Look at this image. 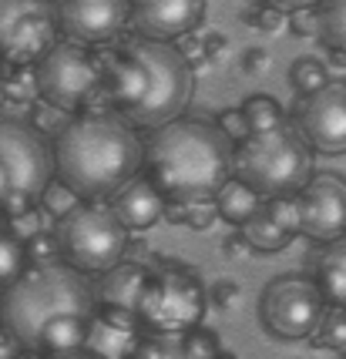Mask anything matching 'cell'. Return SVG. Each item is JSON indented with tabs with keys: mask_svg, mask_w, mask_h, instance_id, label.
Returning <instances> with one entry per match:
<instances>
[{
	"mask_svg": "<svg viewBox=\"0 0 346 359\" xmlns=\"http://www.w3.org/2000/svg\"><path fill=\"white\" fill-rule=\"evenodd\" d=\"M111 212L121 219L128 232H145L165 219V195L155 188V182L145 172H138L131 182L118 188L108 198Z\"/></svg>",
	"mask_w": 346,
	"mask_h": 359,
	"instance_id": "17",
	"label": "cell"
},
{
	"mask_svg": "<svg viewBox=\"0 0 346 359\" xmlns=\"http://www.w3.org/2000/svg\"><path fill=\"white\" fill-rule=\"evenodd\" d=\"M54 14L64 41L95 47L114 41L128 27L131 0H58Z\"/></svg>",
	"mask_w": 346,
	"mask_h": 359,
	"instance_id": "13",
	"label": "cell"
},
{
	"mask_svg": "<svg viewBox=\"0 0 346 359\" xmlns=\"http://www.w3.org/2000/svg\"><path fill=\"white\" fill-rule=\"evenodd\" d=\"M11 359H44V356H41V353H31V349H17Z\"/></svg>",
	"mask_w": 346,
	"mask_h": 359,
	"instance_id": "41",
	"label": "cell"
},
{
	"mask_svg": "<svg viewBox=\"0 0 346 359\" xmlns=\"http://www.w3.org/2000/svg\"><path fill=\"white\" fill-rule=\"evenodd\" d=\"M24 269H27L24 242L14 232H0V289H7Z\"/></svg>",
	"mask_w": 346,
	"mask_h": 359,
	"instance_id": "28",
	"label": "cell"
},
{
	"mask_svg": "<svg viewBox=\"0 0 346 359\" xmlns=\"http://www.w3.org/2000/svg\"><path fill=\"white\" fill-rule=\"evenodd\" d=\"M54 238L61 262L81 276H105L128 252V229L108 202H78L54 222Z\"/></svg>",
	"mask_w": 346,
	"mask_h": 359,
	"instance_id": "6",
	"label": "cell"
},
{
	"mask_svg": "<svg viewBox=\"0 0 346 359\" xmlns=\"http://www.w3.org/2000/svg\"><path fill=\"white\" fill-rule=\"evenodd\" d=\"M145 144L118 111H84L58 131L51 148L54 178L81 202H108L118 188L142 172Z\"/></svg>",
	"mask_w": 346,
	"mask_h": 359,
	"instance_id": "2",
	"label": "cell"
},
{
	"mask_svg": "<svg viewBox=\"0 0 346 359\" xmlns=\"http://www.w3.org/2000/svg\"><path fill=\"white\" fill-rule=\"evenodd\" d=\"M299 235L313 242H336L346 235V178L340 175H310V182L296 191Z\"/></svg>",
	"mask_w": 346,
	"mask_h": 359,
	"instance_id": "12",
	"label": "cell"
},
{
	"mask_svg": "<svg viewBox=\"0 0 346 359\" xmlns=\"http://www.w3.org/2000/svg\"><path fill=\"white\" fill-rule=\"evenodd\" d=\"M208 299H212L219 309H236L239 299H242V289H239V282L222 279V282H215V285L208 289Z\"/></svg>",
	"mask_w": 346,
	"mask_h": 359,
	"instance_id": "34",
	"label": "cell"
},
{
	"mask_svg": "<svg viewBox=\"0 0 346 359\" xmlns=\"http://www.w3.org/2000/svg\"><path fill=\"white\" fill-rule=\"evenodd\" d=\"M222 255H225V259H249L252 249H249V242H246V235L242 232L229 235V238L222 242Z\"/></svg>",
	"mask_w": 346,
	"mask_h": 359,
	"instance_id": "37",
	"label": "cell"
},
{
	"mask_svg": "<svg viewBox=\"0 0 346 359\" xmlns=\"http://www.w3.org/2000/svg\"><path fill=\"white\" fill-rule=\"evenodd\" d=\"M4 97H7V84H4V74H0V104H4Z\"/></svg>",
	"mask_w": 346,
	"mask_h": 359,
	"instance_id": "43",
	"label": "cell"
},
{
	"mask_svg": "<svg viewBox=\"0 0 346 359\" xmlns=\"http://www.w3.org/2000/svg\"><path fill=\"white\" fill-rule=\"evenodd\" d=\"M316 285L326 299V306L346 309V235L336 242H326L323 255L316 259Z\"/></svg>",
	"mask_w": 346,
	"mask_h": 359,
	"instance_id": "19",
	"label": "cell"
},
{
	"mask_svg": "<svg viewBox=\"0 0 346 359\" xmlns=\"http://www.w3.org/2000/svg\"><path fill=\"white\" fill-rule=\"evenodd\" d=\"M215 128H219V131L232 141V144H239V141L249 138V125H246V114H242V108H222L219 118H215Z\"/></svg>",
	"mask_w": 346,
	"mask_h": 359,
	"instance_id": "32",
	"label": "cell"
},
{
	"mask_svg": "<svg viewBox=\"0 0 346 359\" xmlns=\"http://www.w3.org/2000/svg\"><path fill=\"white\" fill-rule=\"evenodd\" d=\"M131 359H195L185 346V336H158V332H145L138 349Z\"/></svg>",
	"mask_w": 346,
	"mask_h": 359,
	"instance_id": "26",
	"label": "cell"
},
{
	"mask_svg": "<svg viewBox=\"0 0 346 359\" xmlns=\"http://www.w3.org/2000/svg\"><path fill=\"white\" fill-rule=\"evenodd\" d=\"M205 309H208V289L202 285V279L178 262H165L148 272L135 316L145 332L182 336L202 326Z\"/></svg>",
	"mask_w": 346,
	"mask_h": 359,
	"instance_id": "9",
	"label": "cell"
},
{
	"mask_svg": "<svg viewBox=\"0 0 346 359\" xmlns=\"http://www.w3.org/2000/svg\"><path fill=\"white\" fill-rule=\"evenodd\" d=\"M289 81H293V88H296L302 97H310V94L323 91V88L330 84V67L319 61V57H299V61L289 67Z\"/></svg>",
	"mask_w": 346,
	"mask_h": 359,
	"instance_id": "27",
	"label": "cell"
},
{
	"mask_svg": "<svg viewBox=\"0 0 346 359\" xmlns=\"http://www.w3.org/2000/svg\"><path fill=\"white\" fill-rule=\"evenodd\" d=\"M142 339L145 329L135 313L98 306L91 323H88V336H84L81 353H88L95 359H131V353L138 349Z\"/></svg>",
	"mask_w": 346,
	"mask_h": 359,
	"instance_id": "16",
	"label": "cell"
},
{
	"mask_svg": "<svg viewBox=\"0 0 346 359\" xmlns=\"http://www.w3.org/2000/svg\"><path fill=\"white\" fill-rule=\"evenodd\" d=\"M313 175L310 144L293 128H272L239 141L232 148V178L259 195V198H279L296 195Z\"/></svg>",
	"mask_w": 346,
	"mask_h": 359,
	"instance_id": "5",
	"label": "cell"
},
{
	"mask_svg": "<svg viewBox=\"0 0 346 359\" xmlns=\"http://www.w3.org/2000/svg\"><path fill=\"white\" fill-rule=\"evenodd\" d=\"M54 359H95V356H88V353H67V356H54Z\"/></svg>",
	"mask_w": 346,
	"mask_h": 359,
	"instance_id": "42",
	"label": "cell"
},
{
	"mask_svg": "<svg viewBox=\"0 0 346 359\" xmlns=\"http://www.w3.org/2000/svg\"><path fill=\"white\" fill-rule=\"evenodd\" d=\"M323 309H326V299L319 292V285L306 276L272 279L262 292V302H259L262 326L276 339H289V343L310 339Z\"/></svg>",
	"mask_w": 346,
	"mask_h": 359,
	"instance_id": "11",
	"label": "cell"
},
{
	"mask_svg": "<svg viewBox=\"0 0 346 359\" xmlns=\"http://www.w3.org/2000/svg\"><path fill=\"white\" fill-rule=\"evenodd\" d=\"M54 182V155L44 135L14 118H0V212L11 219L41 202Z\"/></svg>",
	"mask_w": 346,
	"mask_h": 359,
	"instance_id": "7",
	"label": "cell"
},
{
	"mask_svg": "<svg viewBox=\"0 0 346 359\" xmlns=\"http://www.w3.org/2000/svg\"><path fill=\"white\" fill-rule=\"evenodd\" d=\"M24 255H27V266L61 262V255H58V238H54V232H37V235H31V238H24Z\"/></svg>",
	"mask_w": 346,
	"mask_h": 359,
	"instance_id": "31",
	"label": "cell"
},
{
	"mask_svg": "<svg viewBox=\"0 0 346 359\" xmlns=\"http://www.w3.org/2000/svg\"><path fill=\"white\" fill-rule=\"evenodd\" d=\"M310 343L316 349H333V353H346V309L340 306H326L319 323H316Z\"/></svg>",
	"mask_w": 346,
	"mask_h": 359,
	"instance_id": "22",
	"label": "cell"
},
{
	"mask_svg": "<svg viewBox=\"0 0 346 359\" xmlns=\"http://www.w3.org/2000/svg\"><path fill=\"white\" fill-rule=\"evenodd\" d=\"M205 17V0H131L128 24L148 41H178Z\"/></svg>",
	"mask_w": 346,
	"mask_h": 359,
	"instance_id": "15",
	"label": "cell"
},
{
	"mask_svg": "<svg viewBox=\"0 0 346 359\" xmlns=\"http://www.w3.org/2000/svg\"><path fill=\"white\" fill-rule=\"evenodd\" d=\"M165 215H168V222L185 225V229H195V232L208 229L212 222L219 219L212 198H205V202H165Z\"/></svg>",
	"mask_w": 346,
	"mask_h": 359,
	"instance_id": "24",
	"label": "cell"
},
{
	"mask_svg": "<svg viewBox=\"0 0 346 359\" xmlns=\"http://www.w3.org/2000/svg\"><path fill=\"white\" fill-rule=\"evenodd\" d=\"M242 114H246V125H249V135H259V131H272V128L286 125L283 121V108L272 94H249L246 104H242Z\"/></svg>",
	"mask_w": 346,
	"mask_h": 359,
	"instance_id": "23",
	"label": "cell"
},
{
	"mask_svg": "<svg viewBox=\"0 0 346 359\" xmlns=\"http://www.w3.org/2000/svg\"><path fill=\"white\" fill-rule=\"evenodd\" d=\"M219 359H236V356H229V353H222V356Z\"/></svg>",
	"mask_w": 346,
	"mask_h": 359,
	"instance_id": "45",
	"label": "cell"
},
{
	"mask_svg": "<svg viewBox=\"0 0 346 359\" xmlns=\"http://www.w3.org/2000/svg\"><path fill=\"white\" fill-rule=\"evenodd\" d=\"M98 309L88 276L64 262L27 266L0 296V329L44 359L81 353Z\"/></svg>",
	"mask_w": 346,
	"mask_h": 359,
	"instance_id": "1",
	"label": "cell"
},
{
	"mask_svg": "<svg viewBox=\"0 0 346 359\" xmlns=\"http://www.w3.org/2000/svg\"><path fill=\"white\" fill-rule=\"evenodd\" d=\"M239 232L246 235V242H249L252 252H266V255H272V252H283L289 242H293V235H286L276 222H272V215L266 212V205H259L255 208V215H252Z\"/></svg>",
	"mask_w": 346,
	"mask_h": 359,
	"instance_id": "21",
	"label": "cell"
},
{
	"mask_svg": "<svg viewBox=\"0 0 346 359\" xmlns=\"http://www.w3.org/2000/svg\"><path fill=\"white\" fill-rule=\"evenodd\" d=\"M0 232H7V215L0 212Z\"/></svg>",
	"mask_w": 346,
	"mask_h": 359,
	"instance_id": "44",
	"label": "cell"
},
{
	"mask_svg": "<svg viewBox=\"0 0 346 359\" xmlns=\"http://www.w3.org/2000/svg\"><path fill=\"white\" fill-rule=\"evenodd\" d=\"M215 212H219V219H225L229 225H246V222L255 215V208L262 205V198L252 191L246 182H239V178H229L225 185L215 191Z\"/></svg>",
	"mask_w": 346,
	"mask_h": 359,
	"instance_id": "20",
	"label": "cell"
},
{
	"mask_svg": "<svg viewBox=\"0 0 346 359\" xmlns=\"http://www.w3.org/2000/svg\"><path fill=\"white\" fill-rule=\"evenodd\" d=\"M246 24L249 27H255V31H262V34H276V31H283L286 27V14L283 11H276V7H255V11H249L246 14Z\"/></svg>",
	"mask_w": 346,
	"mask_h": 359,
	"instance_id": "33",
	"label": "cell"
},
{
	"mask_svg": "<svg viewBox=\"0 0 346 359\" xmlns=\"http://www.w3.org/2000/svg\"><path fill=\"white\" fill-rule=\"evenodd\" d=\"M78 202H81L78 195L64 185V182H58V178H54V182L44 188V195H41V202H37V205H41V212H48V215H54V219H61L64 212H71Z\"/></svg>",
	"mask_w": 346,
	"mask_h": 359,
	"instance_id": "30",
	"label": "cell"
},
{
	"mask_svg": "<svg viewBox=\"0 0 346 359\" xmlns=\"http://www.w3.org/2000/svg\"><path fill=\"white\" fill-rule=\"evenodd\" d=\"M299 135L323 155L346 151V84H326L299 108Z\"/></svg>",
	"mask_w": 346,
	"mask_h": 359,
	"instance_id": "14",
	"label": "cell"
},
{
	"mask_svg": "<svg viewBox=\"0 0 346 359\" xmlns=\"http://www.w3.org/2000/svg\"><path fill=\"white\" fill-rule=\"evenodd\" d=\"M286 24H289V31L296 34V37H313V34H319V20H316L310 11H296V14H286Z\"/></svg>",
	"mask_w": 346,
	"mask_h": 359,
	"instance_id": "36",
	"label": "cell"
},
{
	"mask_svg": "<svg viewBox=\"0 0 346 359\" xmlns=\"http://www.w3.org/2000/svg\"><path fill=\"white\" fill-rule=\"evenodd\" d=\"M330 64H333V67H346V54H343V50H333Z\"/></svg>",
	"mask_w": 346,
	"mask_h": 359,
	"instance_id": "40",
	"label": "cell"
},
{
	"mask_svg": "<svg viewBox=\"0 0 346 359\" xmlns=\"http://www.w3.org/2000/svg\"><path fill=\"white\" fill-rule=\"evenodd\" d=\"M319 34L333 50L346 54V0H319Z\"/></svg>",
	"mask_w": 346,
	"mask_h": 359,
	"instance_id": "25",
	"label": "cell"
},
{
	"mask_svg": "<svg viewBox=\"0 0 346 359\" xmlns=\"http://www.w3.org/2000/svg\"><path fill=\"white\" fill-rule=\"evenodd\" d=\"M232 148L215 121L175 118L145 141L142 168L165 202H205L232 178Z\"/></svg>",
	"mask_w": 346,
	"mask_h": 359,
	"instance_id": "4",
	"label": "cell"
},
{
	"mask_svg": "<svg viewBox=\"0 0 346 359\" xmlns=\"http://www.w3.org/2000/svg\"><path fill=\"white\" fill-rule=\"evenodd\" d=\"M269 67H272V54H269L266 47H249V50L242 54V74L259 78V74H266Z\"/></svg>",
	"mask_w": 346,
	"mask_h": 359,
	"instance_id": "35",
	"label": "cell"
},
{
	"mask_svg": "<svg viewBox=\"0 0 346 359\" xmlns=\"http://www.w3.org/2000/svg\"><path fill=\"white\" fill-rule=\"evenodd\" d=\"M58 44V14L51 0H0V61L37 64Z\"/></svg>",
	"mask_w": 346,
	"mask_h": 359,
	"instance_id": "10",
	"label": "cell"
},
{
	"mask_svg": "<svg viewBox=\"0 0 346 359\" xmlns=\"http://www.w3.org/2000/svg\"><path fill=\"white\" fill-rule=\"evenodd\" d=\"M266 212L272 215V222L283 229L286 235H299V202L296 195H279V198H266Z\"/></svg>",
	"mask_w": 346,
	"mask_h": 359,
	"instance_id": "29",
	"label": "cell"
},
{
	"mask_svg": "<svg viewBox=\"0 0 346 359\" xmlns=\"http://www.w3.org/2000/svg\"><path fill=\"white\" fill-rule=\"evenodd\" d=\"M148 272H152V266H145V262H118L114 269H108L95 289L98 306L135 313L145 292V282H148Z\"/></svg>",
	"mask_w": 346,
	"mask_h": 359,
	"instance_id": "18",
	"label": "cell"
},
{
	"mask_svg": "<svg viewBox=\"0 0 346 359\" xmlns=\"http://www.w3.org/2000/svg\"><path fill=\"white\" fill-rule=\"evenodd\" d=\"M105 97L135 128H161L189 104L192 64L168 41L135 37L105 61Z\"/></svg>",
	"mask_w": 346,
	"mask_h": 359,
	"instance_id": "3",
	"label": "cell"
},
{
	"mask_svg": "<svg viewBox=\"0 0 346 359\" xmlns=\"http://www.w3.org/2000/svg\"><path fill=\"white\" fill-rule=\"evenodd\" d=\"M202 47H205V54H212V57H219L222 50H225V37H222V34H212L208 41H202Z\"/></svg>",
	"mask_w": 346,
	"mask_h": 359,
	"instance_id": "39",
	"label": "cell"
},
{
	"mask_svg": "<svg viewBox=\"0 0 346 359\" xmlns=\"http://www.w3.org/2000/svg\"><path fill=\"white\" fill-rule=\"evenodd\" d=\"M340 359H346V353H340Z\"/></svg>",
	"mask_w": 346,
	"mask_h": 359,
	"instance_id": "46",
	"label": "cell"
},
{
	"mask_svg": "<svg viewBox=\"0 0 346 359\" xmlns=\"http://www.w3.org/2000/svg\"><path fill=\"white\" fill-rule=\"evenodd\" d=\"M34 91L58 114H84L105 97V57L74 41H58L34 67Z\"/></svg>",
	"mask_w": 346,
	"mask_h": 359,
	"instance_id": "8",
	"label": "cell"
},
{
	"mask_svg": "<svg viewBox=\"0 0 346 359\" xmlns=\"http://www.w3.org/2000/svg\"><path fill=\"white\" fill-rule=\"evenodd\" d=\"M266 7H276L283 14H296V11H313L319 0H262Z\"/></svg>",
	"mask_w": 346,
	"mask_h": 359,
	"instance_id": "38",
	"label": "cell"
}]
</instances>
